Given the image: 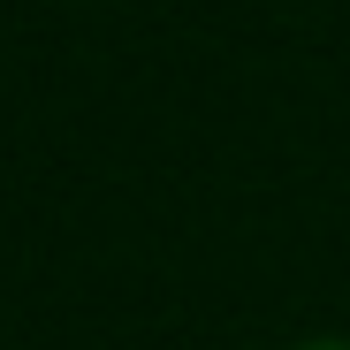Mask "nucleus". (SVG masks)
Listing matches in <instances>:
<instances>
[{
  "label": "nucleus",
  "instance_id": "f257e3e1",
  "mask_svg": "<svg viewBox=\"0 0 350 350\" xmlns=\"http://www.w3.org/2000/svg\"><path fill=\"white\" fill-rule=\"evenodd\" d=\"M289 350H350V335H312V342H289Z\"/></svg>",
  "mask_w": 350,
  "mask_h": 350
}]
</instances>
